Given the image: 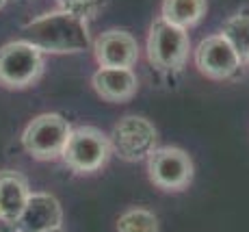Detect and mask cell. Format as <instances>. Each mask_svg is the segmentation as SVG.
I'll return each instance as SVG.
<instances>
[{
  "label": "cell",
  "instance_id": "cell-1",
  "mask_svg": "<svg viewBox=\"0 0 249 232\" xmlns=\"http://www.w3.org/2000/svg\"><path fill=\"white\" fill-rule=\"evenodd\" d=\"M22 41H28L41 52H83L91 48L87 20L70 9L52 11L22 26Z\"/></svg>",
  "mask_w": 249,
  "mask_h": 232
},
{
  "label": "cell",
  "instance_id": "cell-2",
  "mask_svg": "<svg viewBox=\"0 0 249 232\" xmlns=\"http://www.w3.org/2000/svg\"><path fill=\"white\" fill-rule=\"evenodd\" d=\"M71 126L59 113L37 115L22 133V146L33 158L52 161L59 158L70 139Z\"/></svg>",
  "mask_w": 249,
  "mask_h": 232
},
{
  "label": "cell",
  "instance_id": "cell-3",
  "mask_svg": "<svg viewBox=\"0 0 249 232\" xmlns=\"http://www.w3.org/2000/svg\"><path fill=\"white\" fill-rule=\"evenodd\" d=\"M156 128L150 119L141 115H126L115 124L108 143L111 152H115L119 158L128 163L145 161L152 152L156 150Z\"/></svg>",
  "mask_w": 249,
  "mask_h": 232
},
{
  "label": "cell",
  "instance_id": "cell-4",
  "mask_svg": "<svg viewBox=\"0 0 249 232\" xmlns=\"http://www.w3.org/2000/svg\"><path fill=\"white\" fill-rule=\"evenodd\" d=\"M111 156V143L102 130L93 126L71 128L70 139L65 143V150L61 154L70 169L78 174L98 172Z\"/></svg>",
  "mask_w": 249,
  "mask_h": 232
},
{
  "label": "cell",
  "instance_id": "cell-5",
  "mask_svg": "<svg viewBox=\"0 0 249 232\" xmlns=\"http://www.w3.org/2000/svg\"><path fill=\"white\" fill-rule=\"evenodd\" d=\"M44 72V55L28 41H9L0 48V85L22 89Z\"/></svg>",
  "mask_w": 249,
  "mask_h": 232
},
{
  "label": "cell",
  "instance_id": "cell-6",
  "mask_svg": "<svg viewBox=\"0 0 249 232\" xmlns=\"http://www.w3.org/2000/svg\"><path fill=\"white\" fill-rule=\"evenodd\" d=\"M191 39L186 28L162 20L152 22L150 35H147V59L152 65L160 70H180L189 57Z\"/></svg>",
  "mask_w": 249,
  "mask_h": 232
},
{
  "label": "cell",
  "instance_id": "cell-7",
  "mask_svg": "<svg viewBox=\"0 0 249 232\" xmlns=\"http://www.w3.org/2000/svg\"><path fill=\"white\" fill-rule=\"evenodd\" d=\"M150 180L165 191H180L193 180V161L180 148H156L147 156Z\"/></svg>",
  "mask_w": 249,
  "mask_h": 232
},
{
  "label": "cell",
  "instance_id": "cell-8",
  "mask_svg": "<svg viewBox=\"0 0 249 232\" xmlns=\"http://www.w3.org/2000/svg\"><path fill=\"white\" fill-rule=\"evenodd\" d=\"M195 65L208 78L223 80L241 70L243 59L236 52V48L221 33H217V35H210L199 41L197 50H195Z\"/></svg>",
  "mask_w": 249,
  "mask_h": 232
},
{
  "label": "cell",
  "instance_id": "cell-9",
  "mask_svg": "<svg viewBox=\"0 0 249 232\" xmlns=\"http://www.w3.org/2000/svg\"><path fill=\"white\" fill-rule=\"evenodd\" d=\"M63 209L50 193H31L26 206L16 219V232H48L61 228Z\"/></svg>",
  "mask_w": 249,
  "mask_h": 232
},
{
  "label": "cell",
  "instance_id": "cell-10",
  "mask_svg": "<svg viewBox=\"0 0 249 232\" xmlns=\"http://www.w3.org/2000/svg\"><path fill=\"white\" fill-rule=\"evenodd\" d=\"M100 67H132L139 59L137 39L128 31H107L93 43Z\"/></svg>",
  "mask_w": 249,
  "mask_h": 232
},
{
  "label": "cell",
  "instance_id": "cell-11",
  "mask_svg": "<svg viewBox=\"0 0 249 232\" xmlns=\"http://www.w3.org/2000/svg\"><path fill=\"white\" fill-rule=\"evenodd\" d=\"M93 89L108 102H126L137 94V74L132 67H100L91 78Z\"/></svg>",
  "mask_w": 249,
  "mask_h": 232
},
{
  "label": "cell",
  "instance_id": "cell-12",
  "mask_svg": "<svg viewBox=\"0 0 249 232\" xmlns=\"http://www.w3.org/2000/svg\"><path fill=\"white\" fill-rule=\"evenodd\" d=\"M28 195H31V189L20 172H11V169L0 172V217L2 219L16 224L22 209L26 206Z\"/></svg>",
  "mask_w": 249,
  "mask_h": 232
},
{
  "label": "cell",
  "instance_id": "cell-13",
  "mask_svg": "<svg viewBox=\"0 0 249 232\" xmlns=\"http://www.w3.org/2000/svg\"><path fill=\"white\" fill-rule=\"evenodd\" d=\"M206 0H162L160 18L180 28H191L206 16Z\"/></svg>",
  "mask_w": 249,
  "mask_h": 232
},
{
  "label": "cell",
  "instance_id": "cell-14",
  "mask_svg": "<svg viewBox=\"0 0 249 232\" xmlns=\"http://www.w3.org/2000/svg\"><path fill=\"white\" fill-rule=\"evenodd\" d=\"M221 35L236 48L241 59H245L249 50V11H241L236 16L228 18L221 28Z\"/></svg>",
  "mask_w": 249,
  "mask_h": 232
},
{
  "label": "cell",
  "instance_id": "cell-15",
  "mask_svg": "<svg viewBox=\"0 0 249 232\" xmlns=\"http://www.w3.org/2000/svg\"><path fill=\"white\" fill-rule=\"evenodd\" d=\"M117 232H159V219L145 209H130L119 215Z\"/></svg>",
  "mask_w": 249,
  "mask_h": 232
},
{
  "label": "cell",
  "instance_id": "cell-16",
  "mask_svg": "<svg viewBox=\"0 0 249 232\" xmlns=\"http://www.w3.org/2000/svg\"><path fill=\"white\" fill-rule=\"evenodd\" d=\"M0 232H16V224H11V221L0 217Z\"/></svg>",
  "mask_w": 249,
  "mask_h": 232
},
{
  "label": "cell",
  "instance_id": "cell-17",
  "mask_svg": "<svg viewBox=\"0 0 249 232\" xmlns=\"http://www.w3.org/2000/svg\"><path fill=\"white\" fill-rule=\"evenodd\" d=\"M59 2L63 4V7H70V4H71V2H76V0H59Z\"/></svg>",
  "mask_w": 249,
  "mask_h": 232
},
{
  "label": "cell",
  "instance_id": "cell-18",
  "mask_svg": "<svg viewBox=\"0 0 249 232\" xmlns=\"http://www.w3.org/2000/svg\"><path fill=\"white\" fill-rule=\"evenodd\" d=\"M48 232H63V228H54V230H48Z\"/></svg>",
  "mask_w": 249,
  "mask_h": 232
},
{
  "label": "cell",
  "instance_id": "cell-19",
  "mask_svg": "<svg viewBox=\"0 0 249 232\" xmlns=\"http://www.w3.org/2000/svg\"><path fill=\"white\" fill-rule=\"evenodd\" d=\"M4 2H7V0H0V9H2V7H4Z\"/></svg>",
  "mask_w": 249,
  "mask_h": 232
},
{
  "label": "cell",
  "instance_id": "cell-20",
  "mask_svg": "<svg viewBox=\"0 0 249 232\" xmlns=\"http://www.w3.org/2000/svg\"><path fill=\"white\" fill-rule=\"evenodd\" d=\"M243 61H249V50H247V55H245V59H243Z\"/></svg>",
  "mask_w": 249,
  "mask_h": 232
}]
</instances>
